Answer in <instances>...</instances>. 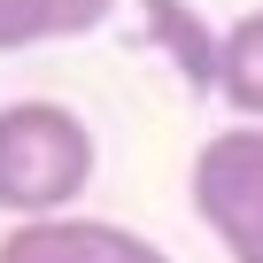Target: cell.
<instances>
[{"instance_id": "cell-1", "label": "cell", "mask_w": 263, "mask_h": 263, "mask_svg": "<svg viewBox=\"0 0 263 263\" xmlns=\"http://www.w3.org/2000/svg\"><path fill=\"white\" fill-rule=\"evenodd\" d=\"M101 147L93 124L70 101H8L0 108V209L16 224L31 217H70V201L93 186Z\"/></svg>"}, {"instance_id": "cell-2", "label": "cell", "mask_w": 263, "mask_h": 263, "mask_svg": "<svg viewBox=\"0 0 263 263\" xmlns=\"http://www.w3.org/2000/svg\"><path fill=\"white\" fill-rule=\"evenodd\" d=\"M194 217L224 263H263V124H224L194 155Z\"/></svg>"}, {"instance_id": "cell-3", "label": "cell", "mask_w": 263, "mask_h": 263, "mask_svg": "<svg viewBox=\"0 0 263 263\" xmlns=\"http://www.w3.org/2000/svg\"><path fill=\"white\" fill-rule=\"evenodd\" d=\"M0 263H171V248L108 217H31L0 232Z\"/></svg>"}, {"instance_id": "cell-4", "label": "cell", "mask_w": 263, "mask_h": 263, "mask_svg": "<svg viewBox=\"0 0 263 263\" xmlns=\"http://www.w3.org/2000/svg\"><path fill=\"white\" fill-rule=\"evenodd\" d=\"M140 16H147V39L163 47V62L186 78V93H217V47H224V31H209L186 0H140Z\"/></svg>"}, {"instance_id": "cell-5", "label": "cell", "mask_w": 263, "mask_h": 263, "mask_svg": "<svg viewBox=\"0 0 263 263\" xmlns=\"http://www.w3.org/2000/svg\"><path fill=\"white\" fill-rule=\"evenodd\" d=\"M116 16V0H0V54H24L47 39H85Z\"/></svg>"}, {"instance_id": "cell-6", "label": "cell", "mask_w": 263, "mask_h": 263, "mask_svg": "<svg viewBox=\"0 0 263 263\" xmlns=\"http://www.w3.org/2000/svg\"><path fill=\"white\" fill-rule=\"evenodd\" d=\"M217 101H224L240 124H263V8H248V16L224 24V47H217Z\"/></svg>"}]
</instances>
